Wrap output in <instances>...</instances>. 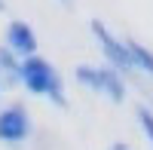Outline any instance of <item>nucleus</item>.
<instances>
[{
    "instance_id": "39448f33",
    "label": "nucleus",
    "mask_w": 153,
    "mask_h": 150,
    "mask_svg": "<svg viewBox=\"0 0 153 150\" xmlns=\"http://www.w3.org/2000/svg\"><path fill=\"white\" fill-rule=\"evenodd\" d=\"M6 49L12 55H25V58H31L37 52V34L31 31V25H25V22H9V28H6Z\"/></svg>"
},
{
    "instance_id": "f257e3e1",
    "label": "nucleus",
    "mask_w": 153,
    "mask_h": 150,
    "mask_svg": "<svg viewBox=\"0 0 153 150\" xmlns=\"http://www.w3.org/2000/svg\"><path fill=\"white\" fill-rule=\"evenodd\" d=\"M19 77H22L25 89H28L31 95H46V98H52L58 107H68V98H65V86H61V77H58V71L49 65L46 58L31 55V58L19 61Z\"/></svg>"
},
{
    "instance_id": "0eeeda50",
    "label": "nucleus",
    "mask_w": 153,
    "mask_h": 150,
    "mask_svg": "<svg viewBox=\"0 0 153 150\" xmlns=\"http://www.w3.org/2000/svg\"><path fill=\"white\" fill-rule=\"evenodd\" d=\"M138 123H141V129H144V135L150 138V144H153V110L150 107H144V104H138Z\"/></svg>"
},
{
    "instance_id": "423d86ee",
    "label": "nucleus",
    "mask_w": 153,
    "mask_h": 150,
    "mask_svg": "<svg viewBox=\"0 0 153 150\" xmlns=\"http://www.w3.org/2000/svg\"><path fill=\"white\" fill-rule=\"evenodd\" d=\"M126 52H129V58H132V68H141V71H147L153 77V52L147 46L135 43V40H126Z\"/></svg>"
},
{
    "instance_id": "1a4fd4ad",
    "label": "nucleus",
    "mask_w": 153,
    "mask_h": 150,
    "mask_svg": "<svg viewBox=\"0 0 153 150\" xmlns=\"http://www.w3.org/2000/svg\"><path fill=\"white\" fill-rule=\"evenodd\" d=\"M107 150H132V147H129V144H123V141H113Z\"/></svg>"
},
{
    "instance_id": "9b49d317",
    "label": "nucleus",
    "mask_w": 153,
    "mask_h": 150,
    "mask_svg": "<svg viewBox=\"0 0 153 150\" xmlns=\"http://www.w3.org/2000/svg\"><path fill=\"white\" fill-rule=\"evenodd\" d=\"M61 3H71V0H61Z\"/></svg>"
},
{
    "instance_id": "f03ea898",
    "label": "nucleus",
    "mask_w": 153,
    "mask_h": 150,
    "mask_svg": "<svg viewBox=\"0 0 153 150\" xmlns=\"http://www.w3.org/2000/svg\"><path fill=\"white\" fill-rule=\"evenodd\" d=\"M76 80H80L86 89L92 92H104L113 104H123L126 101V86H123V77L113 68H92V65H80L74 71Z\"/></svg>"
},
{
    "instance_id": "9d476101",
    "label": "nucleus",
    "mask_w": 153,
    "mask_h": 150,
    "mask_svg": "<svg viewBox=\"0 0 153 150\" xmlns=\"http://www.w3.org/2000/svg\"><path fill=\"white\" fill-rule=\"evenodd\" d=\"M3 9H6V3H3V0H0V12H3Z\"/></svg>"
},
{
    "instance_id": "20e7f679",
    "label": "nucleus",
    "mask_w": 153,
    "mask_h": 150,
    "mask_svg": "<svg viewBox=\"0 0 153 150\" xmlns=\"http://www.w3.org/2000/svg\"><path fill=\"white\" fill-rule=\"evenodd\" d=\"M92 34H95V40H98V46H101V52L107 55V61L110 65L107 68H113V71H132V58H129V52H126V43L123 40H117L101 22H92Z\"/></svg>"
},
{
    "instance_id": "6e6552de",
    "label": "nucleus",
    "mask_w": 153,
    "mask_h": 150,
    "mask_svg": "<svg viewBox=\"0 0 153 150\" xmlns=\"http://www.w3.org/2000/svg\"><path fill=\"white\" fill-rule=\"evenodd\" d=\"M0 68H3L9 77H12V74H19V61H16V55H12L9 49H0Z\"/></svg>"
},
{
    "instance_id": "7ed1b4c3",
    "label": "nucleus",
    "mask_w": 153,
    "mask_h": 150,
    "mask_svg": "<svg viewBox=\"0 0 153 150\" xmlns=\"http://www.w3.org/2000/svg\"><path fill=\"white\" fill-rule=\"evenodd\" d=\"M31 135V117L22 104H9L0 110V141L3 144H19Z\"/></svg>"
}]
</instances>
